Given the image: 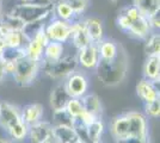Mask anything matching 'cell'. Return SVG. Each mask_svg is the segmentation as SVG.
Instances as JSON below:
<instances>
[{
	"label": "cell",
	"mask_w": 160,
	"mask_h": 143,
	"mask_svg": "<svg viewBox=\"0 0 160 143\" xmlns=\"http://www.w3.org/2000/svg\"><path fill=\"white\" fill-rule=\"evenodd\" d=\"M110 132L115 140L127 137L148 138L147 117L135 111L118 115L110 123Z\"/></svg>",
	"instance_id": "1"
},
{
	"label": "cell",
	"mask_w": 160,
	"mask_h": 143,
	"mask_svg": "<svg viewBox=\"0 0 160 143\" xmlns=\"http://www.w3.org/2000/svg\"><path fill=\"white\" fill-rule=\"evenodd\" d=\"M127 56L126 54L120 53L113 60H110V61L99 60L94 70L97 72L98 79L103 85L116 86L124 79L127 73Z\"/></svg>",
	"instance_id": "2"
},
{
	"label": "cell",
	"mask_w": 160,
	"mask_h": 143,
	"mask_svg": "<svg viewBox=\"0 0 160 143\" xmlns=\"http://www.w3.org/2000/svg\"><path fill=\"white\" fill-rule=\"evenodd\" d=\"M78 67L77 53L73 55L65 54L60 60L55 62L41 61V72L54 80H65L71 73L77 70Z\"/></svg>",
	"instance_id": "3"
},
{
	"label": "cell",
	"mask_w": 160,
	"mask_h": 143,
	"mask_svg": "<svg viewBox=\"0 0 160 143\" xmlns=\"http://www.w3.org/2000/svg\"><path fill=\"white\" fill-rule=\"evenodd\" d=\"M52 5H37L33 2H18L8 12L14 17L19 18L24 24L32 21H44L52 17Z\"/></svg>",
	"instance_id": "4"
},
{
	"label": "cell",
	"mask_w": 160,
	"mask_h": 143,
	"mask_svg": "<svg viewBox=\"0 0 160 143\" xmlns=\"http://www.w3.org/2000/svg\"><path fill=\"white\" fill-rule=\"evenodd\" d=\"M40 73L41 61H35L28 56H24L16 61L14 72L11 76L18 86L28 87L35 83Z\"/></svg>",
	"instance_id": "5"
},
{
	"label": "cell",
	"mask_w": 160,
	"mask_h": 143,
	"mask_svg": "<svg viewBox=\"0 0 160 143\" xmlns=\"http://www.w3.org/2000/svg\"><path fill=\"white\" fill-rule=\"evenodd\" d=\"M72 32V23L61 21L55 17H50L44 26V34L49 41L69 43Z\"/></svg>",
	"instance_id": "6"
},
{
	"label": "cell",
	"mask_w": 160,
	"mask_h": 143,
	"mask_svg": "<svg viewBox=\"0 0 160 143\" xmlns=\"http://www.w3.org/2000/svg\"><path fill=\"white\" fill-rule=\"evenodd\" d=\"M67 93L71 98H81L88 92V78L84 72L74 70L63 80Z\"/></svg>",
	"instance_id": "7"
},
{
	"label": "cell",
	"mask_w": 160,
	"mask_h": 143,
	"mask_svg": "<svg viewBox=\"0 0 160 143\" xmlns=\"http://www.w3.org/2000/svg\"><path fill=\"white\" fill-rule=\"evenodd\" d=\"M77 60L78 66L85 70H94L99 62V51L98 44L90 43L86 47L77 50Z\"/></svg>",
	"instance_id": "8"
},
{
	"label": "cell",
	"mask_w": 160,
	"mask_h": 143,
	"mask_svg": "<svg viewBox=\"0 0 160 143\" xmlns=\"http://www.w3.org/2000/svg\"><path fill=\"white\" fill-rule=\"evenodd\" d=\"M20 122H23L20 107L8 102H0V126L2 129L7 131Z\"/></svg>",
	"instance_id": "9"
},
{
	"label": "cell",
	"mask_w": 160,
	"mask_h": 143,
	"mask_svg": "<svg viewBox=\"0 0 160 143\" xmlns=\"http://www.w3.org/2000/svg\"><path fill=\"white\" fill-rule=\"evenodd\" d=\"M49 40L44 34V29H42L37 34L33 36L32 38L29 40V43L25 49L27 56L32 59L35 61H42L43 59V50Z\"/></svg>",
	"instance_id": "10"
},
{
	"label": "cell",
	"mask_w": 160,
	"mask_h": 143,
	"mask_svg": "<svg viewBox=\"0 0 160 143\" xmlns=\"http://www.w3.org/2000/svg\"><path fill=\"white\" fill-rule=\"evenodd\" d=\"M136 93L145 104L154 102L155 99H159V82L148 81L146 79H141L136 85Z\"/></svg>",
	"instance_id": "11"
},
{
	"label": "cell",
	"mask_w": 160,
	"mask_h": 143,
	"mask_svg": "<svg viewBox=\"0 0 160 143\" xmlns=\"http://www.w3.org/2000/svg\"><path fill=\"white\" fill-rule=\"evenodd\" d=\"M84 25L91 43L99 44L104 40V26H103V21L100 18L93 16L84 18Z\"/></svg>",
	"instance_id": "12"
},
{
	"label": "cell",
	"mask_w": 160,
	"mask_h": 143,
	"mask_svg": "<svg viewBox=\"0 0 160 143\" xmlns=\"http://www.w3.org/2000/svg\"><path fill=\"white\" fill-rule=\"evenodd\" d=\"M69 43H71L77 50L86 47L87 44L91 43L90 40H88V36H87V34H86V30H85L84 18L78 19V21H75L72 23V32H71Z\"/></svg>",
	"instance_id": "13"
},
{
	"label": "cell",
	"mask_w": 160,
	"mask_h": 143,
	"mask_svg": "<svg viewBox=\"0 0 160 143\" xmlns=\"http://www.w3.org/2000/svg\"><path fill=\"white\" fill-rule=\"evenodd\" d=\"M52 130H53V124L52 123L41 121V122L29 126L27 138H29L30 143H41L48 136L52 135Z\"/></svg>",
	"instance_id": "14"
},
{
	"label": "cell",
	"mask_w": 160,
	"mask_h": 143,
	"mask_svg": "<svg viewBox=\"0 0 160 143\" xmlns=\"http://www.w3.org/2000/svg\"><path fill=\"white\" fill-rule=\"evenodd\" d=\"M20 112H22L23 122L25 123L28 126H31L33 124L42 121L43 113H44V107L42 104L33 102V104H28L25 106L20 107Z\"/></svg>",
	"instance_id": "15"
},
{
	"label": "cell",
	"mask_w": 160,
	"mask_h": 143,
	"mask_svg": "<svg viewBox=\"0 0 160 143\" xmlns=\"http://www.w3.org/2000/svg\"><path fill=\"white\" fill-rule=\"evenodd\" d=\"M52 17H55L61 21L73 23V21L81 19L78 14L74 12L66 2L61 0H53V7H52Z\"/></svg>",
	"instance_id": "16"
},
{
	"label": "cell",
	"mask_w": 160,
	"mask_h": 143,
	"mask_svg": "<svg viewBox=\"0 0 160 143\" xmlns=\"http://www.w3.org/2000/svg\"><path fill=\"white\" fill-rule=\"evenodd\" d=\"M152 32H153V30L149 24V19L143 16H140L138 19H135L127 31V34L138 40H146Z\"/></svg>",
	"instance_id": "17"
},
{
	"label": "cell",
	"mask_w": 160,
	"mask_h": 143,
	"mask_svg": "<svg viewBox=\"0 0 160 143\" xmlns=\"http://www.w3.org/2000/svg\"><path fill=\"white\" fill-rule=\"evenodd\" d=\"M71 99L69 94L67 93L66 87L63 81L59 82L50 93V107L53 109V111L55 110H61L66 107V104L68 102V100Z\"/></svg>",
	"instance_id": "18"
},
{
	"label": "cell",
	"mask_w": 160,
	"mask_h": 143,
	"mask_svg": "<svg viewBox=\"0 0 160 143\" xmlns=\"http://www.w3.org/2000/svg\"><path fill=\"white\" fill-rule=\"evenodd\" d=\"M143 79L152 82L160 80V55L147 56L143 64Z\"/></svg>",
	"instance_id": "19"
},
{
	"label": "cell",
	"mask_w": 160,
	"mask_h": 143,
	"mask_svg": "<svg viewBox=\"0 0 160 143\" xmlns=\"http://www.w3.org/2000/svg\"><path fill=\"white\" fill-rule=\"evenodd\" d=\"M52 134L59 141V143H77L79 141V137L77 135L73 126L53 125Z\"/></svg>",
	"instance_id": "20"
},
{
	"label": "cell",
	"mask_w": 160,
	"mask_h": 143,
	"mask_svg": "<svg viewBox=\"0 0 160 143\" xmlns=\"http://www.w3.org/2000/svg\"><path fill=\"white\" fill-rule=\"evenodd\" d=\"M80 102H81L82 109H84L85 112H88V113L100 118L103 110H102V102H100V99L98 95L87 92L86 94L82 95L80 98Z\"/></svg>",
	"instance_id": "21"
},
{
	"label": "cell",
	"mask_w": 160,
	"mask_h": 143,
	"mask_svg": "<svg viewBox=\"0 0 160 143\" xmlns=\"http://www.w3.org/2000/svg\"><path fill=\"white\" fill-rule=\"evenodd\" d=\"M65 55V43L60 42L49 41L43 50V59L42 61L46 62H55L60 60Z\"/></svg>",
	"instance_id": "22"
},
{
	"label": "cell",
	"mask_w": 160,
	"mask_h": 143,
	"mask_svg": "<svg viewBox=\"0 0 160 143\" xmlns=\"http://www.w3.org/2000/svg\"><path fill=\"white\" fill-rule=\"evenodd\" d=\"M133 6L136 7L143 17L149 19L154 14L159 13L160 0H133Z\"/></svg>",
	"instance_id": "23"
},
{
	"label": "cell",
	"mask_w": 160,
	"mask_h": 143,
	"mask_svg": "<svg viewBox=\"0 0 160 143\" xmlns=\"http://www.w3.org/2000/svg\"><path fill=\"white\" fill-rule=\"evenodd\" d=\"M98 51H99L100 60L110 61V60H113L117 55L120 54V47L112 40H105L104 38L98 44Z\"/></svg>",
	"instance_id": "24"
},
{
	"label": "cell",
	"mask_w": 160,
	"mask_h": 143,
	"mask_svg": "<svg viewBox=\"0 0 160 143\" xmlns=\"http://www.w3.org/2000/svg\"><path fill=\"white\" fill-rule=\"evenodd\" d=\"M105 129V125L102 121V118L96 119L94 122H92L90 125L86 126V134L88 142L90 143H99L102 142V136Z\"/></svg>",
	"instance_id": "25"
},
{
	"label": "cell",
	"mask_w": 160,
	"mask_h": 143,
	"mask_svg": "<svg viewBox=\"0 0 160 143\" xmlns=\"http://www.w3.org/2000/svg\"><path fill=\"white\" fill-rule=\"evenodd\" d=\"M5 42H6V45L8 48H14V49L23 48V49H27L29 40L27 38V36L23 34L22 30H18V31H11L5 37Z\"/></svg>",
	"instance_id": "26"
},
{
	"label": "cell",
	"mask_w": 160,
	"mask_h": 143,
	"mask_svg": "<svg viewBox=\"0 0 160 143\" xmlns=\"http://www.w3.org/2000/svg\"><path fill=\"white\" fill-rule=\"evenodd\" d=\"M28 130L29 126L24 122H20L18 124H16L14 126H12L11 129H8L6 131L7 137L10 140H12L14 143L16 142H23L27 140L28 136Z\"/></svg>",
	"instance_id": "27"
},
{
	"label": "cell",
	"mask_w": 160,
	"mask_h": 143,
	"mask_svg": "<svg viewBox=\"0 0 160 143\" xmlns=\"http://www.w3.org/2000/svg\"><path fill=\"white\" fill-rule=\"evenodd\" d=\"M145 44V51L147 56L152 55H160V35L159 32H152L147 37Z\"/></svg>",
	"instance_id": "28"
},
{
	"label": "cell",
	"mask_w": 160,
	"mask_h": 143,
	"mask_svg": "<svg viewBox=\"0 0 160 143\" xmlns=\"http://www.w3.org/2000/svg\"><path fill=\"white\" fill-rule=\"evenodd\" d=\"M74 122H75V119L67 112L66 109L55 110V111H53V123H52L53 125H67V126H73Z\"/></svg>",
	"instance_id": "29"
},
{
	"label": "cell",
	"mask_w": 160,
	"mask_h": 143,
	"mask_svg": "<svg viewBox=\"0 0 160 143\" xmlns=\"http://www.w3.org/2000/svg\"><path fill=\"white\" fill-rule=\"evenodd\" d=\"M65 109L74 119H78L81 116V113L84 112V109H82V105H81L79 98H71L66 104Z\"/></svg>",
	"instance_id": "30"
},
{
	"label": "cell",
	"mask_w": 160,
	"mask_h": 143,
	"mask_svg": "<svg viewBox=\"0 0 160 143\" xmlns=\"http://www.w3.org/2000/svg\"><path fill=\"white\" fill-rule=\"evenodd\" d=\"M61 1L66 2L79 17L82 16V13L87 8V5H88V0H61Z\"/></svg>",
	"instance_id": "31"
},
{
	"label": "cell",
	"mask_w": 160,
	"mask_h": 143,
	"mask_svg": "<svg viewBox=\"0 0 160 143\" xmlns=\"http://www.w3.org/2000/svg\"><path fill=\"white\" fill-rule=\"evenodd\" d=\"M145 112L146 117L149 118H159L160 116V98L155 99L154 102L145 104Z\"/></svg>",
	"instance_id": "32"
},
{
	"label": "cell",
	"mask_w": 160,
	"mask_h": 143,
	"mask_svg": "<svg viewBox=\"0 0 160 143\" xmlns=\"http://www.w3.org/2000/svg\"><path fill=\"white\" fill-rule=\"evenodd\" d=\"M116 143H149V138H139V137H127L115 140Z\"/></svg>",
	"instance_id": "33"
},
{
	"label": "cell",
	"mask_w": 160,
	"mask_h": 143,
	"mask_svg": "<svg viewBox=\"0 0 160 143\" xmlns=\"http://www.w3.org/2000/svg\"><path fill=\"white\" fill-rule=\"evenodd\" d=\"M160 19H159V13L154 14L153 17L149 18V24H151V27L153 30V32L155 31H159V26H160Z\"/></svg>",
	"instance_id": "34"
},
{
	"label": "cell",
	"mask_w": 160,
	"mask_h": 143,
	"mask_svg": "<svg viewBox=\"0 0 160 143\" xmlns=\"http://www.w3.org/2000/svg\"><path fill=\"white\" fill-rule=\"evenodd\" d=\"M14 66H16V62L14 61H4V72H5L6 76L13 74Z\"/></svg>",
	"instance_id": "35"
},
{
	"label": "cell",
	"mask_w": 160,
	"mask_h": 143,
	"mask_svg": "<svg viewBox=\"0 0 160 143\" xmlns=\"http://www.w3.org/2000/svg\"><path fill=\"white\" fill-rule=\"evenodd\" d=\"M6 78V74L4 72V60H2V56L0 54V82L4 81V79Z\"/></svg>",
	"instance_id": "36"
},
{
	"label": "cell",
	"mask_w": 160,
	"mask_h": 143,
	"mask_svg": "<svg viewBox=\"0 0 160 143\" xmlns=\"http://www.w3.org/2000/svg\"><path fill=\"white\" fill-rule=\"evenodd\" d=\"M41 143H59V141H58V140L53 136V134H52L50 136H48L44 141H42Z\"/></svg>",
	"instance_id": "37"
},
{
	"label": "cell",
	"mask_w": 160,
	"mask_h": 143,
	"mask_svg": "<svg viewBox=\"0 0 160 143\" xmlns=\"http://www.w3.org/2000/svg\"><path fill=\"white\" fill-rule=\"evenodd\" d=\"M6 42H5V38H2V37H0V53L6 48Z\"/></svg>",
	"instance_id": "38"
},
{
	"label": "cell",
	"mask_w": 160,
	"mask_h": 143,
	"mask_svg": "<svg viewBox=\"0 0 160 143\" xmlns=\"http://www.w3.org/2000/svg\"><path fill=\"white\" fill-rule=\"evenodd\" d=\"M2 14H4V11H2V5L0 4V19H1V17H2Z\"/></svg>",
	"instance_id": "39"
},
{
	"label": "cell",
	"mask_w": 160,
	"mask_h": 143,
	"mask_svg": "<svg viewBox=\"0 0 160 143\" xmlns=\"http://www.w3.org/2000/svg\"><path fill=\"white\" fill-rule=\"evenodd\" d=\"M33 0H19V2H32Z\"/></svg>",
	"instance_id": "40"
},
{
	"label": "cell",
	"mask_w": 160,
	"mask_h": 143,
	"mask_svg": "<svg viewBox=\"0 0 160 143\" xmlns=\"http://www.w3.org/2000/svg\"><path fill=\"white\" fill-rule=\"evenodd\" d=\"M77 143H85V142H81V141H78Z\"/></svg>",
	"instance_id": "41"
},
{
	"label": "cell",
	"mask_w": 160,
	"mask_h": 143,
	"mask_svg": "<svg viewBox=\"0 0 160 143\" xmlns=\"http://www.w3.org/2000/svg\"><path fill=\"white\" fill-rule=\"evenodd\" d=\"M99 143H102V142H99Z\"/></svg>",
	"instance_id": "42"
}]
</instances>
